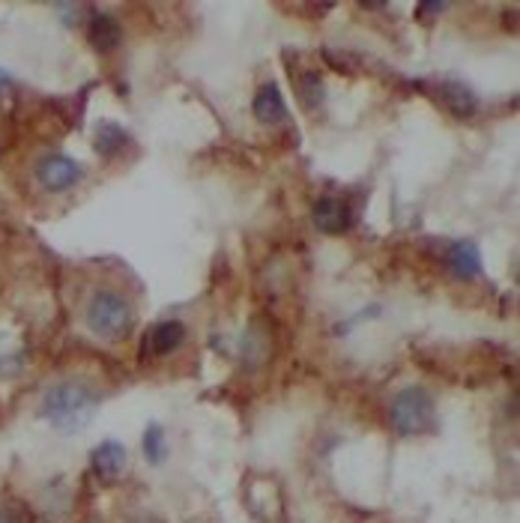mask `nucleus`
Segmentation results:
<instances>
[{
	"mask_svg": "<svg viewBox=\"0 0 520 523\" xmlns=\"http://www.w3.org/2000/svg\"><path fill=\"white\" fill-rule=\"evenodd\" d=\"M99 410V398L84 383H57L42 395V419H48L60 434L84 431Z\"/></svg>",
	"mask_w": 520,
	"mask_h": 523,
	"instance_id": "1",
	"label": "nucleus"
},
{
	"mask_svg": "<svg viewBox=\"0 0 520 523\" xmlns=\"http://www.w3.org/2000/svg\"><path fill=\"white\" fill-rule=\"evenodd\" d=\"M389 422L398 434L404 437H419L434 431L437 425V404L434 395L422 386H407L401 389L392 404H389Z\"/></svg>",
	"mask_w": 520,
	"mask_h": 523,
	"instance_id": "2",
	"label": "nucleus"
},
{
	"mask_svg": "<svg viewBox=\"0 0 520 523\" xmlns=\"http://www.w3.org/2000/svg\"><path fill=\"white\" fill-rule=\"evenodd\" d=\"M84 320H87L90 332H96L102 338H123V335H129V329L135 323V311L120 293L96 290L87 302Z\"/></svg>",
	"mask_w": 520,
	"mask_h": 523,
	"instance_id": "3",
	"label": "nucleus"
},
{
	"mask_svg": "<svg viewBox=\"0 0 520 523\" xmlns=\"http://www.w3.org/2000/svg\"><path fill=\"white\" fill-rule=\"evenodd\" d=\"M81 174H84L81 165L75 159L63 156V153L45 156L36 165V180H39V186L45 192H66V189H72L81 180Z\"/></svg>",
	"mask_w": 520,
	"mask_h": 523,
	"instance_id": "4",
	"label": "nucleus"
},
{
	"mask_svg": "<svg viewBox=\"0 0 520 523\" xmlns=\"http://www.w3.org/2000/svg\"><path fill=\"white\" fill-rule=\"evenodd\" d=\"M126 464H129V455H126V446L117 443V440H105L93 449L90 455V467L93 473L102 479V482H117L123 473H126Z\"/></svg>",
	"mask_w": 520,
	"mask_h": 523,
	"instance_id": "5",
	"label": "nucleus"
},
{
	"mask_svg": "<svg viewBox=\"0 0 520 523\" xmlns=\"http://www.w3.org/2000/svg\"><path fill=\"white\" fill-rule=\"evenodd\" d=\"M311 219H314L317 231L332 234V237H335V234H344V231L350 228V222H353L350 207H347L341 198H332V195L317 198V204H314V210H311Z\"/></svg>",
	"mask_w": 520,
	"mask_h": 523,
	"instance_id": "6",
	"label": "nucleus"
},
{
	"mask_svg": "<svg viewBox=\"0 0 520 523\" xmlns=\"http://www.w3.org/2000/svg\"><path fill=\"white\" fill-rule=\"evenodd\" d=\"M434 93H437L440 105H443L449 114L461 117V120H470V117H476V111H479L476 93H473L467 84H461V81H440V84L434 87Z\"/></svg>",
	"mask_w": 520,
	"mask_h": 523,
	"instance_id": "7",
	"label": "nucleus"
},
{
	"mask_svg": "<svg viewBox=\"0 0 520 523\" xmlns=\"http://www.w3.org/2000/svg\"><path fill=\"white\" fill-rule=\"evenodd\" d=\"M87 36H90V45L102 54L114 51L123 39V30H120V21L114 15H105V12H93L87 18Z\"/></svg>",
	"mask_w": 520,
	"mask_h": 523,
	"instance_id": "8",
	"label": "nucleus"
},
{
	"mask_svg": "<svg viewBox=\"0 0 520 523\" xmlns=\"http://www.w3.org/2000/svg\"><path fill=\"white\" fill-rule=\"evenodd\" d=\"M186 341V326L180 320H162L147 332V350L153 356H168Z\"/></svg>",
	"mask_w": 520,
	"mask_h": 523,
	"instance_id": "9",
	"label": "nucleus"
},
{
	"mask_svg": "<svg viewBox=\"0 0 520 523\" xmlns=\"http://www.w3.org/2000/svg\"><path fill=\"white\" fill-rule=\"evenodd\" d=\"M252 111L260 123L266 126H275V123H284L287 120V108H284V96L278 90V84H263L255 93V102H252Z\"/></svg>",
	"mask_w": 520,
	"mask_h": 523,
	"instance_id": "10",
	"label": "nucleus"
},
{
	"mask_svg": "<svg viewBox=\"0 0 520 523\" xmlns=\"http://www.w3.org/2000/svg\"><path fill=\"white\" fill-rule=\"evenodd\" d=\"M446 263H449V269H452L458 278H464V281L482 275V255H479V246L470 243V240L455 243V246L449 249V255H446Z\"/></svg>",
	"mask_w": 520,
	"mask_h": 523,
	"instance_id": "11",
	"label": "nucleus"
},
{
	"mask_svg": "<svg viewBox=\"0 0 520 523\" xmlns=\"http://www.w3.org/2000/svg\"><path fill=\"white\" fill-rule=\"evenodd\" d=\"M129 144H132V138H129V132H126L123 126H117V123H99V126H96V141H93V147H96V153H99L102 159L120 156Z\"/></svg>",
	"mask_w": 520,
	"mask_h": 523,
	"instance_id": "12",
	"label": "nucleus"
},
{
	"mask_svg": "<svg viewBox=\"0 0 520 523\" xmlns=\"http://www.w3.org/2000/svg\"><path fill=\"white\" fill-rule=\"evenodd\" d=\"M293 90H296L302 108L314 111V108L323 105V78H320V72H311V69H305V75L293 72Z\"/></svg>",
	"mask_w": 520,
	"mask_h": 523,
	"instance_id": "13",
	"label": "nucleus"
},
{
	"mask_svg": "<svg viewBox=\"0 0 520 523\" xmlns=\"http://www.w3.org/2000/svg\"><path fill=\"white\" fill-rule=\"evenodd\" d=\"M141 449H144V458L159 467L168 455V440H165V431L159 425H147L144 437H141Z\"/></svg>",
	"mask_w": 520,
	"mask_h": 523,
	"instance_id": "14",
	"label": "nucleus"
},
{
	"mask_svg": "<svg viewBox=\"0 0 520 523\" xmlns=\"http://www.w3.org/2000/svg\"><path fill=\"white\" fill-rule=\"evenodd\" d=\"M57 12L63 15V24H81V15L87 12V6H81V3H60Z\"/></svg>",
	"mask_w": 520,
	"mask_h": 523,
	"instance_id": "15",
	"label": "nucleus"
},
{
	"mask_svg": "<svg viewBox=\"0 0 520 523\" xmlns=\"http://www.w3.org/2000/svg\"><path fill=\"white\" fill-rule=\"evenodd\" d=\"M446 9H449L446 3H428V0H425V3L416 6V18H419L422 24H428V15L434 18V15H440V12H446Z\"/></svg>",
	"mask_w": 520,
	"mask_h": 523,
	"instance_id": "16",
	"label": "nucleus"
},
{
	"mask_svg": "<svg viewBox=\"0 0 520 523\" xmlns=\"http://www.w3.org/2000/svg\"><path fill=\"white\" fill-rule=\"evenodd\" d=\"M12 84H15V78H12L6 69H0V90H3V87H12Z\"/></svg>",
	"mask_w": 520,
	"mask_h": 523,
	"instance_id": "17",
	"label": "nucleus"
},
{
	"mask_svg": "<svg viewBox=\"0 0 520 523\" xmlns=\"http://www.w3.org/2000/svg\"><path fill=\"white\" fill-rule=\"evenodd\" d=\"M0 523H18V521H15V515H12L9 509H0Z\"/></svg>",
	"mask_w": 520,
	"mask_h": 523,
	"instance_id": "18",
	"label": "nucleus"
}]
</instances>
